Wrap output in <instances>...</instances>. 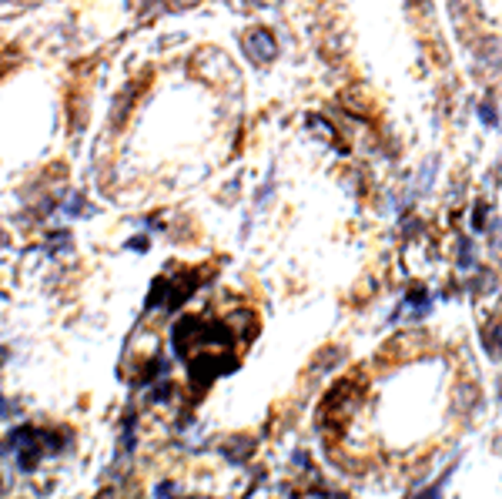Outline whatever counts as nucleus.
<instances>
[{"instance_id": "obj_1", "label": "nucleus", "mask_w": 502, "mask_h": 499, "mask_svg": "<svg viewBox=\"0 0 502 499\" xmlns=\"http://www.w3.org/2000/svg\"><path fill=\"white\" fill-rule=\"evenodd\" d=\"M241 54H248L251 64H271L278 57V40L268 27H248L241 34Z\"/></svg>"}, {"instance_id": "obj_2", "label": "nucleus", "mask_w": 502, "mask_h": 499, "mask_svg": "<svg viewBox=\"0 0 502 499\" xmlns=\"http://www.w3.org/2000/svg\"><path fill=\"white\" fill-rule=\"evenodd\" d=\"M61 211H64L67 218H88L90 215V205L88 198H84V192H71L64 198V205H61Z\"/></svg>"}, {"instance_id": "obj_3", "label": "nucleus", "mask_w": 502, "mask_h": 499, "mask_svg": "<svg viewBox=\"0 0 502 499\" xmlns=\"http://www.w3.org/2000/svg\"><path fill=\"white\" fill-rule=\"evenodd\" d=\"M74 245H71V231H51L47 235V252L57 255V252H71Z\"/></svg>"}, {"instance_id": "obj_4", "label": "nucleus", "mask_w": 502, "mask_h": 499, "mask_svg": "<svg viewBox=\"0 0 502 499\" xmlns=\"http://www.w3.org/2000/svg\"><path fill=\"white\" fill-rule=\"evenodd\" d=\"M479 117H482V124H489V128L499 124V117H496V111H492V104H482V107H479Z\"/></svg>"}, {"instance_id": "obj_5", "label": "nucleus", "mask_w": 502, "mask_h": 499, "mask_svg": "<svg viewBox=\"0 0 502 499\" xmlns=\"http://www.w3.org/2000/svg\"><path fill=\"white\" fill-rule=\"evenodd\" d=\"M4 242H7V238H4V231H0V245H4Z\"/></svg>"}]
</instances>
